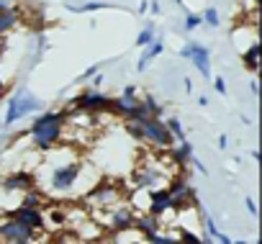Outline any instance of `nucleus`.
<instances>
[{
  "mask_svg": "<svg viewBox=\"0 0 262 244\" xmlns=\"http://www.w3.org/2000/svg\"><path fill=\"white\" fill-rule=\"evenodd\" d=\"M247 211H249V216H257V203H254V198H247Z\"/></svg>",
  "mask_w": 262,
  "mask_h": 244,
  "instance_id": "obj_30",
  "label": "nucleus"
},
{
  "mask_svg": "<svg viewBox=\"0 0 262 244\" xmlns=\"http://www.w3.org/2000/svg\"><path fill=\"white\" fill-rule=\"evenodd\" d=\"M36 231L26 224H18L13 218L0 221V241H34Z\"/></svg>",
  "mask_w": 262,
  "mask_h": 244,
  "instance_id": "obj_9",
  "label": "nucleus"
},
{
  "mask_svg": "<svg viewBox=\"0 0 262 244\" xmlns=\"http://www.w3.org/2000/svg\"><path fill=\"white\" fill-rule=\"evenodd\" d=\"M93 75H98V64H90V67L82 72V80H90Z\"/></svg>",
  "mask_w": 262,
  "mask_h": 244,
  "instance_id": "obj_28",
  "label": "nucleus"
},
{
  "mask_svg": "<svg viewBox=\"0 0 262 244\" xmlns=\"http://www.w3.org/2000/svg\"><path fill=\"white\" fill-rule=\"evenodd\" d=\"M134 226H137V231H139L142 236H147V234L160 231V218L152 216V213H142V216L134 218Z\"/></svg>",
  "mask_w": 262,
  "mask_h": 244,
  "instance_id": "obj_17",
  "label": "nucleus"
},
{
  "mask_svg": "<svg viewBox=\"0 0 262 244\" xmlns=\"http://www.w3.org/2000/svg\"><path fill=\"white\" fill-rule=\"evenodd\" d=\"M165 126H167V131L172 134L175 142H183V139H185V129H183V124H180V118H175V116L167 118V121H165Z\"/></svg>",
  "mask_w": 262,
  "mask_h": 244,
  "instance_id": "obj_21",
  "label": "nucleus"
},
{
  "mask_svg": "<svg viewBox=\"0 0 262 244\" xmlns=\"http://www.w3.org/2000/svg\"><path fill=\"white\" fill-rule=\"evenodd\" d=\"M201 18H203V24H208L211 29H216L221 21H219V11L216 8H206L203 13H201Z\"/></svg>",
  "mask_w": 262,
  "mask_h": 244,
  "instance_id": "obj_26",
  "label": "nucleus"
},
{
  "mask_svg": "<svg viewBox=\"0 0 262 244\" xmlns=\"http://www.w3.org/2000/svg\"><path fill=\"white\" fill-rule=\"evenodd\" d=\"M219 147H221V149H226V147H229V139H226V137H224V134H221V137H219Z\"/></svg>",
  "mask_w": 262,
  "mask_h": 244,
  "instance_id": "obj_34",
  "label": "nucleus"
},
{
  "mask_svg": "<svg viewBox=\"0 0 262 244\" xmlns=\"http://www.w3.org/2000/svg\"><path fill=\"white\" fill-rule=\"evenodd\" d=\"M6 244H34V241H6Z\"/></svg>",
  "mask_w": 262,
  "mask_h": 244,
  "instance_id": "obj_37",
  "label": "nucleus"
},
{
  "mask_svg": "<svg viewBox=\"0 0 262 244\" xmlns=\"http://www.w3.org/2000/svg\"><path fill=\"white\" fill-rule=\"evenodd\" d=\"M213 87L224 95V93H226V82H224V77H216V80H213Z\"/></svg>",
  "mask_w": 262,
  "mask_h": 244,
  "instance_id": "obj_29",
  "label": "nucleus"
},
{
  "mask_svg": "<svg viewBox=\"0 0 262 244\" xmlns=\"http://www.w3.org/2000/svg\"><path fill=\"white\" fill-rule=\"evenodd\" d=\"M178 241L180 244H201V234H193L190 229H178Z\"/></svg>",
  "mask_w": 262,
  "mask_h": 244,
  "instance_id": "obj_24",
  "label": "nucleus"
},
{
  "mask_svg": "<svg viewBox=\"0 0 262 244\" xmlns=\"http://www.w3.org/2000/svg\"><path fill=\"white\" fill-rule=\"evenodd\" d=\"M64 129H67V113L64 110H47V113L36 116L34 124L29 126L31 147L39 152H52L62 142Z\"/></svg>",
  "mask_w": 262,
  "mask_h": 244,
  "instance_id": "obj_1",
  "label": "nucleus"
},
{
  "mask_svg": "<svg viewBox=\"0 0 262 244\" xmlns=\"http://www.w3.org/2000/svg\"><path fill=\"white\" fill-rule=\"evenodd\" d=\"M234 244H247V241H234Z\"/></svg>",
  "mask_w": 262,
  "mask_h": 244,
  "instance_id": "obj_39",
  "label": "nucleus"
},
{
  "mask_svg": "<svg viewBox=\"0 0 262 244\" xmlns=\"http://www.w3.org/2000/svg\"><path fill=\"white\" fill-rule=\"evenodd\" d=\"M85 198L90 201V203H95V206H100V208H111L118 198H121V190H118V183H113V180H98L88 193H85Z\"/></svg>",
  "mask_w": 262,
  "mask_h": 244,
  "instance_id": "obj_7",
  "label": "nucleus"
},
{
  "mask_svg": "<svg viewBox=\"0 0 262 244\" xmlns=\"http://www.w3.org/2000/svg\"><path fill=\"white\" fill-rule=\"evenodd\" d=\"M88 165L80 160V157H70L64 162H57L47 170V193L49 195H57V198H64V195H75L77 190V183L80 178L85 175Z\"/></svg>",
  "mask_w": 262,
  "mask_h": 244,
  "instance_id": "obj_2",
  "label": "nucleus"
},
{
  "mask_svg": "<svg viewBox=\"0 0 262 244\" xmlns=\"http://www.w3.org/2000/svg\"><path fill=\"white\" fill-rule=\"evenodd\" d=\"M31 188H36V175L29 170H13L3 178V193H26Z\"/></svg>",
  "mask_w": 262,
  "mask_h": 244,
  "instance_id": "obj_10",
  "label": "nucleus"
},
{
  "mask_svg": "<svg viewBox=\"0 0 262 244\" xmlns=\"http://www.w3.org/2000/svg\"><path fill=\"white\" fill-rule=\"evenodd\" d=\"M162 183V170L157 165H147L137 170V188L139 190H152Z\"/></svg>",
  "mask_w": 262,
  "mask_h": 244,
  "instance_id": "obj_13",
  "label": "nucleus"
},
{
  "mask_svg": "<svg viewBox=\"0 0 262 244\" xmlns=\"http://www.w3.org/2000/svg\"><path fill=\"white\" fill-rule=\"evenodd\" d=\"M244 64H247V70H252V72L259 70V44H257V41L244 52Z\"/></svg>",
  "mask_w": 262,
  "mask_h": 244,
  "instance_id": "obj_20",
  "label": "nucleus"
},
{
  "mask_svg": "<svg viewBox=\"0 0 262 244\" xmlns=\"http://www.w3.org/2000/svg\"><path fill=\"white\" fill-rule=\"evenodd\" d=\"M249 87H252V93H254V95L259 93V82H257V80H252V85H249Z\"/></svg>",
  "mask_w": 262,
  "mask_h": 244,
  "instance_id": "obj_35",
  "label": "nucleus"
},
{
  "mask_svg": "<svg viewBox=\"0 0 262 244\" xmlns=\"http://www.w3.org/2000/svg\"><path fill=\"white\" fill-rule=\"evenodd\" d=\"M16 24H18V11H16L13 6H11V8H6V11H0V36L8 34Z\"/></svg>",
  "mask_w": 262,
  "mask_h": 244,
  "instance_id": "obj_18",
  "label": "nucleus"
},
{
  "mask_svg": "<svg viewBox=\"0 0 262 244\" xmlns=\"http://www.w3.org/2000/svg\"><path fill=\"white\" fill-rule=\"evenodd\" d=\"M167 211H170V193H167V188H152L149 190V211L147 213L162 218Z\"/></svg>",
  "mask_w": 262,
  "mask_h": 244,
  "instance_id": "obj_14",
  "label": "nucleus"
},
{
  "mask_svg": "<svg viewBox=\"0 0 262 244\" xmlns=\"http://www.w3.org/2000/svg\"><path fill=\"white\" fill-rule=\"evenodd\" d=\"M167 193H170V211H188L190 206H198L195 188L185 178H172Z\"/></svg>",
  "mask_w": 262,
  "mask_h": 244,
  "instance_id": "obj_5",
  "label": "nucleus"
},
{
  "mask_svg": "<svg viewBox=\"0 0 262 244\" xmlns=\"http://www.w3.org/2000/svg\"><path fill=\"white\" fill-rule=\"evenodd\" d=\"M103 85V75H93V87H100Z\"/></svg>",
  "mask_w": 262,
  "mask_h": 244,
  "instance_id": "obj_33",
  "label": "nucleus"
},
{
  "mask_svg": "<svg viewBox=\"0 0 262 244\" xmlns=\"http://www.w3.org/2000/svg\"><path fill=\"white\" fill-rule=\"evenodd\" d=\"M149 244H180L178 241V236H170V234H160V231H155V234H147L144 236Z\"/></svg>",
  "mask_w": 262,
  "mask_h": 244,
  "instance_id": "obj_23",
  "label": "nucleus"
},
{
  "mask_svg": "<svg viewBox=\"0 0 262 244\" xmlns=\"http://www.w3.org/2000/svg\"><path fill=\"white\" fill-rule=\"evenodd\" d=\"M162 52H165V41H162L160 36H155V39H152V41L144 47V52H142V57H139V64H137V70H139V72H144V70L149 67V62H152L155 57H160Z\"/></svg>",
  "mask_w": 262,
  "mask_h": 244,
  "instance_id": "obj_15",
  "label": "nucleus"
},
{
  "mask_svg": "<svg viewBox=\"0 0 262 244\" xmlns=\"http://www.w3.org/2000/svg\"><path fill=\"white\" fill-rule=\"evenodd\" d=\"M6 216H8V218H13V221H18V224H26V226H31L34 231H41V229L47 226L41 208H26V206H16V208H8V211H6Z\"/></svg>",
  "mask_w": 262,
  "mask_h": 244,
  "instance_id": "obj_11",
  "label": "nucleus"
},
{
  "mask_svg": "<svg viewBox=\"0 0 262 244\" xmlns=\"http://www.w3.org/2000/svg\"><path fill=\"white\" fill-rule=\"evenodd\" d=\"M142 103L147 105L149 116H157V118H160V113H162V105L157 103V98H155V95H144V98H142Z\"/></svg>",
  "mask_w": 262,
  "mask_h": 244,
  "instance_id": "obj_25",
  "label": "nucleus"
},
{
  "mask_svg": "<svg viewBox=\"0 0 262 244\" xmlns=\"http://www.w3.org/2000/svg\"><path fill=\"white\" fill-rule=\"evenodd\" d=\"M52 221H54V224H64V213L54 208V211H52Z\"/></svg>",
  "mask_w": 262,
  "mask_h": 244,
  "instance_id": "obj_31",
  "label": "nucleus"
},
{
  "mask_svg": "<svg viewBox=\"0 0 262 244\" xmlns=\"http://www.w3.org/2000/svg\"><path fill=\"white\" fill-rule=\"evenodd\" d=\"M170 149H172V160H175L178 167H185V165L193 160V144H190L188 139L178 142V147H170Z\"/></svg>",
  "mask_w": 262,
  "mask_h": 244,
  "instance_id": "obj_16",
  "label": "nucleus"
},
{
  "mask_svg": "<svg viewBox=\"0 0 262 244\" xmlns=\"http://www.w3.org/2000/svg\"><path fill=\"white\" fill-rule=\"evenodd\" d=\"M134 218H137V213H134V208L131 206H126V203H118V206H111V218H108V226L113 229V231H128L131 226H134Z\"/></svg>",
  "mask_w": 262,
  "mask_h": 244,
  "instance_id": "obj_12",
  "label": "nucleus"
},
{
  "mask_svg": "<svg viewBox=\"0 0 262 244\" xmlns=\"http://www.w3.org/2000/svg\"><path fill=\"white\" fill-rule=\"evenodd\" d=\"M6 8H11V0H0V11H6Z\"/></svg>",
  "mask_w": 262,
  "mask_h": 244,
  "instance_id": "obj_36",
  "label": "nucleus"
},
{
  "mask_svg": "<svg viewBox=\"0 0 262 244\" xmlns=\"http://www.w3.org/2000/svg\"><path fill=\"white\" fill-rule=\"evenodd\" d=\"M0 95H3V77H0Z\"/></svg>",
  "mask_w": 262,
  "mask_h": 244,
  "instance_id": "obj_38",
  "label": "nucleus"
},
{
  "mask_svg": "<svg viewBox=\"0 0 262 244\" xmlns=\"http://www.w3.org/2000/svg\"><path fill=\"white\" fill-rule=\"evenodd\" d=\"M155 36H157V29H155V24H147V26L139 31V36H137V47H139V49H144V47H147V44H149Z\"/></svg>",
  "mask_w": 262,
  "mask_h": 244,
  "instance_id": "obj_22",
  "label": "nucleus"
},
{
  "mask_svg": "<svg viewBox=\"0 0 262 244\" xmlns=\"http://www.w3.org/2000/svg\"><path fill=\"white\" fill-rule=\"evenodd\" d=\"M213 241H216V244H234V241H231V239H229L226 234H219V236H216Z\"/></svg>",
  "mask_w": 262,
  "mask_h": 244,
  "instance_id": "obj_32",
  "label": "nucleus"
},
{
  "mask_svg": "<svg viewBox=\"0 0 262 244\" xmlns=\"http://www.w3.org/2000/svg\"><path fill=\"white\" fill-rule=\"evenodd\" d=\"M41 105H44V103H41L36 95H31L29 87H18V90L11 95L8 105H6V118H3V124H6V126H13V124H18L21 118H26L29 113L41 110Z\"/></svg>",
  "mask_w": 262,
  "mask_h": 244,
  "instance_id": "obj_3",
  "label": "nucleus"
},
{
  "mask_svg": "<svg viewBox=\"0 0 262 244\" xmlns=\"http://www.w3.org/2000/svg\"><path fill=\"white\" fill-rule=\"evenodd\" d=\"M44 203V193L39 190V188H31V190H26L24 193V201L18 203V206H26V208H39Z\"/></svg>",
  "mask_w": 262,
  "mask_h": 244,
  "instance_id": "obj_19",
  "label": "nucleus"
},
{
  "mask_svg": "<svg viewBox=\"0 0 262 244\" xmlns=\"http://www.w3.org/2000/svg\"><path fill=\"white\" fill-rule=\"evenodd\" d=\"M201 24H203V18H201L198 13H188V16H185V29H188V31H195Z\"/></svg>",
  "mask_w": 262,
  "mask_h": 244,
  "instance_id": "obj_27",
  "label": "nucleus"
},
{
  "mask_svg": "<svg viewBox=\"0 0 262 244\" xmlns=\"http://www.w3.org/2000/svg\"><path fill=\"white\" fill-rule=\"evenodd\" d=\"M111 95L100 93L98 87H90V90H82L70 105L80 113H103V110H111Z\"/></svg>",
  "mask_w": 262,
  "mask_h": 244,
  "instance_id": "obj_6",
  "label": "nucleus"
},
{
  "mask_svg": "<svg viewBox=\"0 0 262 244\" xmlns=\"http://www.w3.org/2000/svg\"><path fill=\"white\" fill-rule=\"evenodd\" d=\"M180 57H183V59H190L203 77H211V54H208V49H206L203 44H195V41L185 44V47L180 49Z\"/></svg>",
  "mask_w": 262,
  "mask_h": 244,
  "instance_id": "obj_8",
  "label": "nucleus"
},
{
  "mask_svg": "<svg viewBox=\"0 0 262 244\" xmlns=\"http://www.w3.org/2000/svg\"><path fill=\"white\" fill-rule=\"evenodd\" d=\"M139 126V142H147V144H155L157 149H170L175 144L172 134L167 131L165 121L157 118V116H147V118H139L137 121Z\"/></svg>",
  "mask_w": 262,
  "mask_h": 244,
  "instance_id": "obj_4",
  "label": "nucleus"
}]
</instances>
